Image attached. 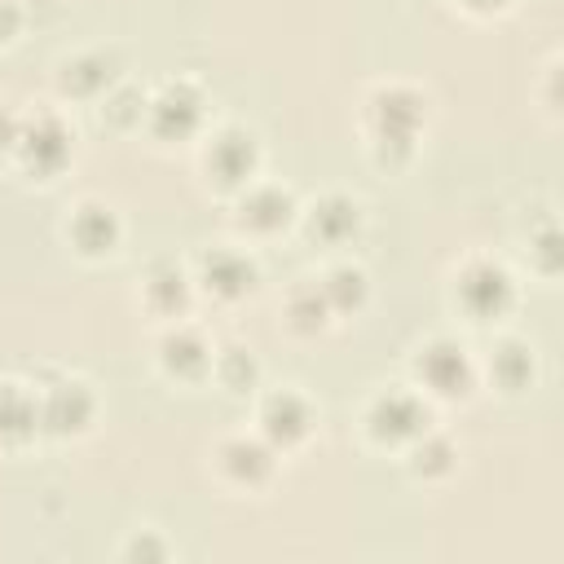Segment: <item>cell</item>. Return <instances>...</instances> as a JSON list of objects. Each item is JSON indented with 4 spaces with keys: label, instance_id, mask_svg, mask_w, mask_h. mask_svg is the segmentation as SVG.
Returning <instances> with one entry per match:
<instances>
[{
    "label": "cell",
    "instance_id": "cell-23",
    "mask_svg": "<svg viewBox=\"0 0 564 564\" xmlns=\"http://www.w3.org/2000/svg\"><path fill=\"white\" fill-rule=\"evenodd\" d=\"M106 93H110V88H106ZM101 119H110V123H141V119H145V97L123 84V88H115V93L106 97Z\"/></svg>",
    "mask_w": 564,
    "mask_h": 564
},
{
    "label": "cell",
    "instance_id": "cell-20",
    "mask_svg": "<svg viewBox=\"0 0 564 564\" xmlns=\"http://www.w3.org/2000/svg\"><path fill=\"white\" fill-rule=\"evenodd\" d=\"M419 476H445L454 467V445L445 436H414V463H410Z\"/></svg>",
    "mask_w": 564,
    "mask_h": 564
},
{
    "label": "cell",
    "instance_id": "cell-13",
    "mask_svg": "<svg viewBox=\"0 0 564 564\" xmlns=\"http://www.w3.org/2000/svg\"><path fill=\"white\" fill-rule=\"evenodd\" d=\"M203 286L212 295H220V300H238V295H247L256 286V264L247 256H238V251L216 247V251L203 256Z\"/></svg>",
    "mask_w": 564,
    "mask_h": 564
},
{
    "label": "cell",
    "instance_id": "cell-2",
    "mask_svg": "<svg viewBox=\"0 0 564 564\" xmlns=\"http://www.w3.org/2000/svg\"><path fill=\"white\" fill-rule=\"evenodd\" d=\"M370 119H375V141L379 145L410 150L414 145V132H419V119H423V97L414 88L388 84V88H379L370 97Z\"/></svg>",
    "mask_w": 564,
    "mask_h": 564
},
{
    "label": "cell",
    "instance_id": "cell-9",
    "mask_svg": "<svg viewBox=\"0 0 564 564\" xmlns=\"http://www.w3.org/2000/svg\"><path fill=\"white\" fill-rule=\"evenodd\" d=\"M216 463L234 485L251 489V485H264L273 476V445L264 436H229V441H220Z\"/></svg>",
    "mask_w": 564,
    "mask_h": 564
},
{
    "label": "cell",
    "instance_id": "cell-22",
    "mask_svg": "<svg viewBox=\"0 0 564 564\" xmlns=\"http://www.w3.org/2000/svg\"><path fill=\"white\" fill-rule=\"evenodd\" d=\"M216 375H220V383H225L229 392H247V388L256 383V357H251L247 348H225V352L216 357Z\"/></svg>",
    "mask_w": 564,
    "mask_h": 564
},
{
    "label": "cell",
    "instance_id": "cell-5",
    "mask_svg": "<svg viewBox=\"0 0 564 564\" xmlns=\"http://www.w3.org/2000/svg\"><path fill=\"white\" fill-rule=\"evenodd\" d=\"M207 176H216V185H247L256 172V137L247 128H220L207 150H203Z\"/></svg>",
    "mask_w": 564,
    "mask_h": 564
},
{
    "label": "cell",
    "instance_id": "cell-18",
    "mask_svg": "<svg viewBox=\"0 0 564 564\" xmlns=\"http://www.w3.org/2000/svg\"><path fill=\"white\" fill-rule=\"evenodd\" d=\"M317 286H322V295H326L330 308H357L366 300V273L352 269V264H335Z\"/></svg>",
    "mask_w": 564,
    "mask_h": 564
},
{
    "label": "cell",
    "instance_id": "cell-14",
    "mask_svg": "<svg viewBox=\"0 0 564 564\" xmlns=\"http://www.w3.org/2000/svg\"><path fill=\"white\" fill-rule=\"evenodd\" d=\"M291 212H295V203H291L286 189H278V185H256V189H247L242 203H238V225H242V229H256V234H273V229H282V225L291 220Z\"/></svg>",
    "mask_w": 564,
    "mask_h": 564
},
{
    "label": "cell",
    "instance_id": "cell-12",
    "mask_svg": "<svg viewBox=\"0 0 564 564\" xmlns=\"http://www.w3.org/2000/svg\"><path fill=\"white\" fill-rule=\"evenodd\" d=\"M35 414L48 432H79L93 419V392L79 379H62V383H53L48 401Z\"/></svg>",
    "mask_w": 564,
    "mask_h": 564
},
{
    "label": "cell",
    "instance_id": "cell-26",
    "mask_svg": "<svg viewBox=\"0 0 564 564\" xmlns=\"http://www.w3.org/2000/svg\"><path fill=\"white\" fill-rule=\"evenodd\" d=\"M18 31V4L13 0H0V40H9Z\"/></svg>",
    "mask_w": 564,
    "mask_h": 564
},
{
    "label": "cell",
    "instance_id": "cell-21",
    "mask_svg": "<svg viewBox=\"0 0 564 564\" xmlns=\"http://www.w3.org/2000/svg\"><path fill=\"white\" fill-rule=\"evenodd\" d=\"M494 375L502 379V388H524L529 375H533V357L524 344H502L494 352Z\"/></svg>",
    "mask_w": 564,
    "mask_h": 564
},
{
    "label": "cell",
    "instance_id": "cell-1",
    "mask_svg": "<svg viewBox=\"0 0 564 564\" xmlns=\"http://www.w3.org/2000/svg\"><path fill=\"white\" fill-rule=\"evenodd\" d=\"M366 432L379 441V445H401V441H414L427 432V410L423 401L410 392V388H388L370 401L366 410Z\"/></svg>",
    "mask_w": 564,
    "mask_h": 564
},
{
    "label": "cell",
    "instance_id": "cell-25",
    "mask_svg": "<svg viewBox=\"0 0 564 564\" xmlns=\"http://www.w3.org/2000/svg\"><path fill=\"white\" fill-rule=\"evenodd\" d=\"M18 119L9 115V110H0V150H9V145H18Z\"/></svg>",
    "mask_w": 564,
    "mask_h": 564
},
{
    "label": "cell",
    "instance_id": "cell-7",
    "mask_svg": "<svg viewBox=\"0 0 564 564\" xmlns=\"http://www.w3.org/2000/svg\"><path fill=\"white\" fill-rule=\"evenodd\" d=\"M308 427H313V405L295 388L269 392L260 401V432L269 445H295L308 436Z\"/></svg>",
    "mask_w": 564,
    "mask_h": 564
},
{
    "label": "cell",
    "instance_id": "cell-19",
    "mask_svg": "<svg viewBox=\"0 0 564 564\" xmlns=\"http://www.w3.org/2000/svg\"><path fill=\"white\" fill-rule=\"evenodd\" d=\"M286 313H291V326H295V330H317V326L326 322L330 304H326V295H322V286H317V282H304V286H295V291H291Z\"/></svg>",
    "mask_w": 564,
    "mask_h": 564
},
{
    "label": "cell",
    "instance_id": "cell-17",
    "mask_svg": "<svg viewBox=\"0 0 564 564\" xmlns=\"http://www.w3.org/2000/svg\"><path fill=\"white\" fill-rule=\"evenodd\" d=\"M185 291H189V282H185L181 264H154L145 278V304L159 313H176L185 304Z\"/></svg>",
    "mask_w": 564,
    "mask_h": 564
},
{
    "label": "cell",
    "instance_id": "cell-24",
    "mask_svg": "<svg viewBox=\"0 0 564 564\" xmlns=\"http://www.w3.org/2000/svg\"><path fill=\"white\" fill-rule=\"evenodd\" d=\"M150 538H154V529H141V533L123 546V555H141V560H145V555H167V546H163V542H150Z\"/></svg>",
    "mask_w": 564,
    "mask_h": 564
},
{
    "label": "cell",
    "instance_id": "cell-10",
    "mask_svg": "<svg viewBox=\"0 0 564 564\" xmlns=\"http://www.w3.org/2000/svg\"><path fill=\"white\" fill-rule=\"evenodd\" d=\"M66 238L84 256H106L119 242V220H115V212L106 203H79L70 212V220H66Z\"/></svg>",
    "mask_w": 564,
    "mask_h": 564
},
{
    "label": "cell",
    "instance_id": "cell-15",
    "mask_svg": "<svg viewBox=\"0 0 564 564\" xmlns=\"http://www.w3.org/2000/svg\"><path fill=\"white\" fill-rule=\"evenodd\" d=\"M57 79H62V93L93 97V93H101V88H110V84H115V57H110L106 48L75 53V57H66V62H62Z\"/></svg>",
    "mask_w": 564,
    "mask_h": 564
},
{
    "label": "cell",
    "instance_id": "cell-4",
    "mask_svg": "<svg viewBox=\"0 0 564 564\" xmlns=\"http://www.w3.org/2000/svg\"><path fill=\"white\" fill-rule=\"evenodd\" d=\"M458 304L471 313V317H498L507 304H511V278H507V269L502 264H494V260H471V264H463V273H458Z\"/></svg>",
    "mask_w": 564,
    "mask_h": 564
},
{
    "label": "cell",
    "instance_id": "cell-3",
    "mask_svg": "<svg viewBox=\"0 0 564 564\" xmlns=\"http://www.w3.org/2000/svg\"><path fill=\"white\" fill-rule=\"evenodd\" d=\"M145 119H150V132L172 141V137H189L203 119V97L189 79H172L163 84L150 101H145Z\"/></svg>",
    "mask_w": 564,
    "mask_h": 564
},
{
    "label": "cell",
    "instance_id": "cell-6",
    "mask_svg": "<svg viewBox=\"0 0 564 564\" xmlns=\"http://www.w3.org/2000/svg\"><path fill=\"white\" fill-rule=\"evenodd\" d=\"M18 154H22V163L31 172L53 176L70 159V132L62 128L57 115H40L35 123H22L18 128Z\"/></svg>",
    "mask_w": 564,
    "mask_h": 564
},
{
    "label": "cell",
    "instance_id": "cell-11",
    "mask_svg": "<svg viewBox=\"0 0 564 564\" xmlns=\"http://www.w3.org/2000/svg\"><path fill=\"white\" fill-rule=\"evenodd\" d=\"M159 361L167 375L176 379H198L212 370V348L203 344V335L194 326H172L163 339H159Z\"/></svg>",
    "mask_w": 564,
    "mask_h": 564
},
{
    "label": "cell",
    "instance_id": "cell-8",
    "mask_svg": "<svg viewBox=\"0 0 564 564\" xmlns=\"http://www.w3.org/2000/svg\"><path fill=\"white\" fill-rule=\"evenodd\" d=\"M419 375L432 392L441 397H454L471 383V361H467V348L454 344V339H432L427 348H419Z\"/></svg>",
    "mask_w": 564,
    "mask_h": 564
},
{
    "label": "cell",
    "instance_id": "cell-16",
    "mask_svg": "<svg viewBox=\"0 0 564 564\" xmlns=\"http://www.w3.org/2000/svg\"><path fill=\"white\" fill-rule=\"evenodd\" d=\"M357 220H361V207H357V198H348V194H326V198L313 207V216H308L313 234L326 238V242H344V238L357 229Z\"/></svg>",
    "mask_w": 564,
    "mask_h": 564
},
{
    "label": "cell",
    "instance_id": "cell-27",
    "mask_svg": "<svg viewBox=\"0 0 564 564\" xmlns=\"http://www.w3.org/2000/svg\"><path fill=\"white\" fill-rule=\"evenodd\" d=\"M467 9H476V13H489V9H502L507 0H463Z\"/></svg>",
    "mask_w": 564,
    "mask_h": 564
}]
</instances>
